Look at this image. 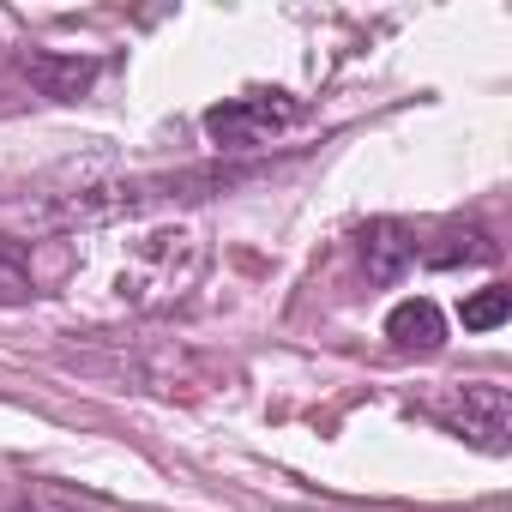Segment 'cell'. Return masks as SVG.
<instances>
[{"instance_id": "6da1fadb", "label": "cell", "mask_w": 512, "mask_h": 512, "mask_svg": "<svg viewBox=\"0 0 512 512\" xmlns=\"http://www.w3.org/2000/svg\"><path fill=\"white\" fill-rule=\"evenodd\" d=\"M229 181L235 175H205V169H187V175H139V181H97V187H79V193H55L49 205H25V217L37 229L115 223V217H139V211H157V205H175V199H205V193H217Z\"/></svg>"}, {"instance_id": "7a4b0ae2", "label": "cell", "mask_w": 512, "mask_h": 512, "mask_svg": "<svg viewBox=\"0 0 512 512\" xmlns=\"http://www.w3.org/2000/svg\"><path fill=\"white\" fill-rule=\"evenodd\" d=\"M205 266H211L205 235L193 223H163V229H151V235H139L127 247V260L115 272V290H121L127 308L157 314V308H175L205 278Z\"/></svg>"}, {"instance_id": "3957f363", "label": "cell", "mask_w": 512, "mask_h": 512, "mask_svg": "<svg viewBox=\"0 0 512 512\" xmlns=\"http://www.w3.org/2000/svg\"><path fill=\"white\" fill-rule=\"evenodd\" d=\"M422 410H428L440 428H452L458 440L482 446V452H506V446H512V398H506V386H494V380H452V386L428 392Z\"/></svg>"}, {"instance_id": "277c9868", "label": "cell", "mask_w": 512, "mask_h": 512, "mask_svg": "<svg viewBox=\"0 0 512 512\" xmlns=\"http://www.w3.org/2000/svg\"><path fill=\"white\" fill-rule=\"evenodd\" d=\"M302 121V103L290 91H247V97H223L205 109V139L217 151H253L278 133H290Z\"/></svg>"}, {"instance_id": "5b68a950", "label": "cell", "mask_w": 512, "mask_h": 512, "mask_svg": "<svg viewBox=\"0 0 512 512\" xmlns=\"http://www.w3.org/2000/svg\"><path fill=\"white\" fill-rule=\"evenodd\" d=\"M356 247H362V272H368V284H398L410 266H416V229L410 223H398V217H368L362 229H356Z\"/></svg>"}, {"instance_id": "8992f818", "label": "cell", "mask_w": 512, "mask_h": 512, "mask_svg": "<svg viewBox=\"0 0 512 512\" xmlns=\"http://www.w3.org/2000/svg\"><path fill=\"white\" fill-rule=\"evenodd\" d=\"M25 79L43 91V97H55V103H79L91 85H97V73H103V61H79V55H49V49H25Z\"/></svg>"}, {"instance_id": "52a82bcc", "label": "cell", "mask_w": 512, "mask_h": 512, "mask_svg": "<svg viewBox=\"0 0 512 512\" xmlns=\"http://www.w3.org/2000/svg\"><path fill=\"white\" fill-rule=\"evenodd\" d=\"M386 338H392V350H404V356H434V350L446 344V314H440L428 296H410V302H398V308L386 314Z\"/></svg>"}, {"instance_id": "ba28073f", "label": "cell", "mask_w": 512, "mask_h": 512, "mask_svg": "<svg viewBox=\"0 0 512 512\" xmlns=\"http://www.w3.org/2000/svg\"><path fill=\"white\" fill-rule=\"evenodd\" d=\"M416 260H428V266H494L500 260V247L488 241V229H476V223H446L428 247H416Z\"/></svg>"}, {"instance_id": "9c48e42d", "label": "cell", "mask_w": 512, "mask_h": 512, "mask_svg": "<svg viewBox=\"0 0 512 512\" xmlns=\"http://www.w3.org/2000/svg\"><path fill=\"white\" fill-rule=\"evenodd\" d=\"M37 296V278H31V253L25 241L0 235V308H25Z\"/></svg>"}, {"instance_id": "30bf717a", "label": "cell", "mask_w": 512, "mask_h": 512, "mask_svg": "<svg viewBox=\"0 0 512 512\" xmlns=\"http://www.w3.org/2000/svg\"><path fill=\"white\" fill-rule=\"evenodd\" d=\"M0 512H85L49 482H0Z\"/></svg>"}, {"instance_id": "8fae6325", "label": "cell", "mask_w": 512, "mask_h": 512, "mask_svg": "<svg viewBox=\"0 0 512 512\" xmlns=\"http://www.w3.org/2000/svg\"><path fill=\"white\" fill-rule=\"evenodd\" d=\"M506 314H512V290L488 284L464 302V332H494V326H506Z\"/></svg>"}]
</instances>
